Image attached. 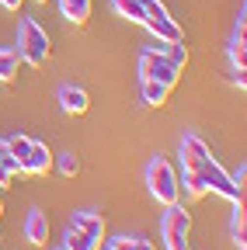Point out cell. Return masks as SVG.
Instances as JSON below:
<instances>
[{"instance_id":"obj_13","label":"cell","mask_w":247,"mask_h":250,"mask_svg":"<svg viewBox=\"0 0 247 250\" xmlns=\"http://www.w3.org/2000/svg\"><path fill=\"white\" fill-rule=\"evenodd\" d=\"M112 7L118 18H126L133 24H143L146 21V11H143V0H112Z\"/></svg>"},{"instance_id":"obj_11","label":"cell","mask_w":247,"mask_h":250,"mask_svg":"<svg viewBox=\"0 0 247 250\" xmlns=\"http://www.w3.org/2000/svg\"><path fill=\"white\" fill-rule=\"evenodd\" d=\"M230 236H233V247H237V250H247V212H244V202H233Z\"/></svg>"},{"instance_id":"obj_15","label":"cell","mask_w":247,"mask_h":250,"mask_svg":"<svg viewBox=\"0 0 247 250\" xmlns=\"http://www.w3.org/2000/svg\"><path fill=\"white\" fill-rule=\"evenodd\" d=\"M18 66H21V56H18V49L0 45V83L14 80V77H18Z\"/></svg>"},{"instance_id":"obj_14","label":"cell","mask_w":247,"mask_h":250,"mask_svg":"<svg viewBox=\"0 0 247 250\" xmlns=\"http://www.w3.org/2000/svg\"><path fill=\"white\" fill-rule=\"evenodd\" d=\"M63 247H67V250H101V240L87 236V233H80V229H73V226H67Z\"/></svg>"},{"instance_id":"obj_5","label":"cell","mask_w":247,"mask_h":250,"mask_svg":"<svg viewBox=\"0 0 247 250\" xmlns=\"http://www.w3.org/2000/svg\"><path fill=\"white\" fill-rule=\"evenodd\" d=\"M139 77H143V80H157V83H164V87H174V83L181 80V70L174 66L167 56L153 52V49H143V56H139Z\"/></svg>"},{"instance_id":"obj_18","label":"cell","mask_w":247,"mask_h":250,"mask_svg":"<svg viewBox=\"0 0 247 250\" xmlns=\"http://www.w3.org/2000/svg\"><path fill=\"white\" fill-rule=\"evenodd\" d=\"M52 164L59 167V174H63V177H77V170H80V160H77V153H73V149L52 156Z\"/></svg>"},{"instance_id":"obj_29","label":"cell","mask_w":247,"mask_h":250,"mask_svg":"<svg viewBox=\"0 0 247 250\" xmlns=\"http://www.w3.org/2000/svg\"><path fill=\"white\" fill-rule=\"evenodd\" d=\"M0 215H4V202H0Z\"/></svg>"},{"instance_id":"obj_30","label":"cell","mask_w":247,"mask_h":250,"mask_svg":"<svg viewBox=\"0 0 247 250\" xmlns=\"http://www.w3.org/2000/svg\"><path fill=\"white\" fill-rule=\"evenodd\" d=\"M56 250H67V247H56Z\"/></svg>"},{"instance_id":"obj_16","label":"cell","mask_w":247,"mask_h":250,"mask_svg":"<svg viewBox=\"0 0 247 250\" xmlns=\"http://www.w3.org/2000/svg\"><path fill=\"white\" fill-rule=\"evenodd\" d=\"M167 98H171V87H164V83H157V80H143V101H146L150 108L167 104Z\"/></svg>"},{"instance_id":"obj_7","label":"cell","mask_w":247,"mask_h":250,"mask_svg":"<svg viewBox=\"0 0 247 250\" xmlns=\"http://www.w3.org/2000/svg\"><path fill=\"white\" fill-rule=\"evenodd\" d=\"M59 108H63L67 115H84V111L90 108L87 90L77 87V83H63V87H59Z\"/></svg>"},{"instance_id":"obj_1","label":"cell","mask_w":247,"mask_h":250,"mask_svg":"<svg viewBox=\"0 0 247 250\" xmlns=\"http://www.w3.org/2000/svg\"><path fill=\"white\" fill-rule=\"evenodd\" d=\"M146 188H150V195L157 198L164 208L178 205V198H181V181H178L174 167L164 160V156H153V160H150V167H146Z\"/></svg>"},{"instance_id":"obj_6","label":"cell","mask_w":247,"mask_h":250,"mask_svg":"<svg viewBox=\"0 0 247 250\" xmlns=\"http://www.w3.org/2000/svg\"><path fill=\"white\" fill-rule=\"evenodd\" d=\"M18 164H21V174L45 177V174L52 170V153H49V146H45V143H32V149H28Z\"/></svg>"},{"instance_id":"obj_10","label":"cell","mask_w":247,"mask_h":250,"mask_svg":"<svg viewBox=\"0 0 247 250\" xmlns=\"http://www.w3.org/2000/svg\"><path fill=\"white\" fill-rule=\"evenodd\" d=\"M67 226H73V229H80L87 236H94V240H105V219L98 212H73Z\"/></svg>"},{"instance_id":"obj_25","label":"cell","mask_w":247,"mask_h":250,"mask_svg":"<svg viewBox=\"0 0 247 250\" xmlns=\"http://www.w3.org/2000/svg\"><path fill=\"white\" fill-rule=\"evenodd\" d=\"M230 177H233V184H240V188H244V177H247V170H244V164H240V167H237V170H233Z\"/></svg>"},{"instance_id":"obj_27","label":"cell","mask_w":247,"mask_h":250,"mask_svg":"<svg viewBox=\"0 0 247 250\" xmlns=\"http://www.w3.org/2000/svg\"><path fill=\"white\" fill-rule=\"evenodd\" d=\"M7 153H11V149H7V139H0V160H4Z\"/></svg>"},{"instance_id":"obj_24","label":"cell","mask_w":247,"mask_h":250,"mask_svg":"<svg viewBox=\"0 0 247 250\" xmlns=\"http://www.w3.org/2000/svg\"><path fill=\"white\" fill-rule=\"evenodd\" d=\"M133 250H157L150 240H143V236H136V243H133Z\"/></svg>"},{"instance_id":"obj_19","label":"cell","mask_w":247,"mask_h":250,"mask_svg":"<svg viewBox=\"0 0 247 250\" xmlns=\"http://www.w3.org/2000/svg\"><path fill=\"white\" fill-rule=\"evenodd\" d=\"M164 56H167V59L174 62V66H178V70H184V66H188V49H184L181 42H171Z\"/></svg>"},{"instance_id":"obj_4","label":"cell","mask_w":247,"mask_h":250,"mask_svg":"<svg viewBox=\"0 0 247 250\" xmlns=\"http://www.w3.org/2000/svg\"><path fill=\"white\" fill-rule=\"evenodd\" d=\"M188 233H192V215L184 212L181 205H167L164 223H160V240H164V247H167V250H184Z\"/></svg>"},{"instance_id":"obj_3","label":"cell","mask_w":247,"mask_h":250,"mask_svg":"<svg viewBox=\"0 0 247 250\" xmlns=\"http://www.w3.org/2000/svg\"><path fill=\"white\" fill-rule=\"evenodd\" d=\"M199 174H202V181H205V191H216L220 198H226L230 205H233V202H244V188L233 184V177H230L220 164H216L212 156H205V160H202Z\"/></svg>"},{"instance_id":"obj_12","label":"cell","mask_w":247,"mask_h":250,"mask_svg":"<svg viewBox=\"0 0 247 250\" xmlns=\"http://www.w3.org/2000/svg\"><path fill=\"white\" fill-rule=\"evenodd\" d=\"M59 11H63V18L73 21V24H87V18H90V0H59Z\"/></svg>"},{"instance_id":"obj_26","label":"cell","mask_w":247,"mask_h":250,"mask_svg":"<svg viewBox=\"0 0 247 250\" xmlns=\"http://www.w3.org/2000/svg\"><path fill=\"white\" fill-rule=\"evenodd\" d=\"M0 4H4V7H7V11H18V7H21V4H24V0H0Z\"/></svg>"},{"instance_id":"obj_23","label":"cell","mask_w":247,"mask_h":250,"mask_svg":"<svg viewBox=\"0 0 247 250\" xmlns=\"http://www.w3.org/2000/svg\"><path fill=\"white\" fill-rule=\"evenodd\" d=\"M230 83L244 90V87H247V77H244V70H233V73H230Z\"/></svg>"},{"instance_id":"obj_9","label":"cell","mask_w":247,"mask_h":250,"mask_svg":"<svg viewBox=\"0 0 247 250\" xmlns=\"http://www.w3.org/2000/svg\"><path fill=\"white\" fill-rule=\"evenodd\" d=\"M24 236H28V243L45 247V240H49V219H45L42 208H32V212H28V219H24Z\"/></svg>"},{"instance_id":"obj_17","label":"cell","mask_w":247,"mask_h":250,"mask_svg":"<svg viewBox=\"0 0 247 250\" xmlns=\"http://www.w3.org/2000/svg\"><path fill=\"white\" fill-rule=\"evenodd\" d=\"M205 195H209V191H205L202 174H199V170H184V198L199 202V198H205Z\"/></svg>"},{"instance_id":"obj_21","label":"cell","mask_w":247,"mask_h":250,"mask_svg":"<svg viewBox=\"0 0 247 250\" xmlns=\"http://www.w3.org/2000/svg\"><path fill=\"white\" fill-rule=\"evenodd\" d=\"M7 149H11V156H18V160H21V156L32 149V139H28V136H11V139H7Z\"/></svg>"},{"instance_id":"obj_20","label":"cell","mask_w":247,"mask_h":250,"mask_svg":"<svg viewBox=\"0 0 247 250\" xmlns=\"http://www.w3.org/2000/svg\"><path fill=\"white\" fill-rule=\"evenodd\" d=\"M0 177L4 181H14V177H21V164H18V156H4V160H0Z\"/></svg>"},{"instance_id":"obj_31","label":"cell","mask_w":247,"mask_h":250,"mask_svg":"<svg viewBox=\"0 0 247 250\" xmlns=\"http://www.w3.org/2000/svg\"><path fill=\"white\" fill-rule=\"evenodd\" d=\"M39 4H45V0H39Z\"/></svg>"},{"instance_id":"obj_28","label":"cell","mask_w":247,"mask_h":250,"mask_svg":"<svg viewBox=\"0 0 247 250\" xmlns=\"http://www.w3.org/2000/svg\"><path fill=\"white\" fill-rule=\"evenodd\" d=\"M4 188H7V181H4V177H0V195H4Z\"/></svg>"},{"instance_id":"obj_8","label":"cell","mask_w":247,"mask_h":250,"mask_svg":"<svg viewBox=\"0 0 247 250\" xmlns=\"http://www.w3.org/2000/svg\"><path fill=\"white\" fill-rule=\"evenodd\" d=\"M205 156H209V146L199 136H184L181 139V167L184 170H199Z\"/></svg>"},{"instance_id":"obj_22","label":"cell","mask_w":247,"mask_h":250,"mask_svg":"<svg viewBox=\"0 0 247 250\" xmlns=\"http://www.w3.org/2000/svg\"><path fill=\"white\" fill-rule=\"evenodd\" d=\"M133 243H136V236H126V233H118V236L105 240V250H133Z\"/></svg>"},{"instance_id":"obj_2","label":"cell","mask_w":247,"mask_h":250,"mask_svg":"<svg viewBox=\"0 0 247 250\" xmlns=\"http://www.w3.org/2000/svg\"><path fill=\"white\" fill-rule=\"evenodd\" d=\"M18 56L28 66H42L49 59V35L35 18H24L18 28Z\"/></svg>"}]
</instances>
